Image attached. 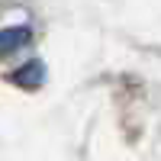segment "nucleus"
<instances>
[{"mask_svg":"<svg viewBox=\"0 0 161 161\" xmlns=\"http://www.w3.org/2000/svg\"><path fill=\"white\" fill-rule=\"evenodd\" d=\"M26 42H29V29H26V26H16V29L0 32V55H10V52L23 48Z\"/></svg>","mask_w":161,"mask_h":161,"instance_id":"obj_1","label":"nucleus"}]
</instances>
